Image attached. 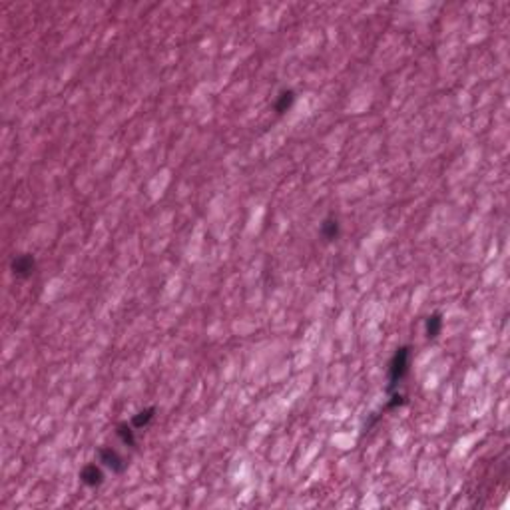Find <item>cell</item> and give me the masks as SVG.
<instances>
[{"label": "cell", "mask_w": 510, "mask_h": 510, "mask_svg": "<svg viewBox=\"0 0 510 510\" xmlns=\"http://www.w3.org/2000/svg\"><path fill=\"white\" fill-rule=\"evenodd\" d=\"M100 462L110 466L114 472H122L126 468V462L122 460V456L112 448H100Z\"/></svg>", "instance_id": "2"}, {"label": "cell", "mask_w": 510, "mask_h": 510, "mask_svg": "<svg viewBox=\"0 0 510 510\" xmlns=\"http://www.w3.org/2000/svg\"><path fill=\"white\" fill-rule=\"evenodd\" d=\"M407 367H409V349H407V347H401V349L395 353V357H393V361H391V367H389V382H391V387H395L397 382L405 377Z\"/></svg>", "instance_id": "1"}, {"label": "cell", "mask_w": 510, "mask_h": 510, "mask_svg": "<svg viewBox=\"0 0 510 510\" xmlns=\"http://www.w3.org/2000/svg\"><path fill=\"white\" fill-rule=\"evenodd\" d=\"M321 233L325 239H335L339 235V223L335 219H325V223L321 225Z\"/></svg>", "instance_id": "8"}, {"label": "cell", "mask_w": 510, "mask_h": 510, "mask_svg": "<svg viewBox=\"0 0 510 510\" xmlns=\"http://www.w3.org/2000/svg\"><path fill=\"white\" fill-rule=\"evenodd\" d=\"M34 269V259L30 255H18V257L12 261V271L14 275H20V277H28Z\"/></svg>", "instance_id": "3"}, {"label": "cell", "mask_w": 510, "mask_h": 510, "mask_svg": "<svg viewBox=\"0 0 510 510\" xmlns=\"http://www.w3.org/2000/svg\"><path fill=\"white\" fill-rule=\"evenodd\" d=\"M293 100H295V96H293V92L291 90H287V92H281L279 94V98H277V104H275V110L279 112V114H283V112H287L289 108H291V104H293Z\"/></svg>", "instance_id": "5"}, {"label": "cell", "mask_w": 510, "mask_h": 510, "mask_svg": "<svg viewBox=\"0 0 510 510\" xmlns=\"http://www.w3.org/2000/svg\"><path fill=\"white\" fill-rule=\"evenodd\" d=\"M441 329H443V319L439 313L427 319V337H437L441 333Z\"/></svg>", "instance_id": "6"}, {"label": "cell", "mask_w": 510, "mask_h": 510, "mask_svg": "<svg viewBox=\"0 0 510 510\" xmlns=\"http://www.w3.org/2000/svg\"><path fill=\"white\" fill-rule=\"evenodd\" d=\"M116 433H118V437H120V439H122L126 445H130V446H132V445H136V439H134V429H132V427H128L126 423L118 425V431H116Z\"/></svg>", "instance_id": "7"}, {"label": "cell", "mask_w": 510, "mask_h": 510, "mask_svg": "<svg viewBox=\"0 0 510 510\" xmlns=\"http://www.w3.org/2000/svg\"><path fill=\"white\" fill-rule=\"evenodd\" d=\"M152 417H154V409H146V411H140L138 415H134V419H132V425H134L136 429H142V427H146V425L152 421Z\"/></svg>", "instance_id": "9"}, {"label": "cell", "mask_w": 510, "mask_h": 510, "mask_svg": "<svg viewBox=\"0 0 510 510\" xmlns=\"http://www.w3.org/2000/svg\"><path fill=\"white\" fill-rule=\"evenodd\" d=\"M80 478H82V482L84 484H88V486H96V484H100L102 482V470L96 466V464H88V466H84L82 468V472H80Z\"/></svg>", "instance_id": "4"}]
</instances>
